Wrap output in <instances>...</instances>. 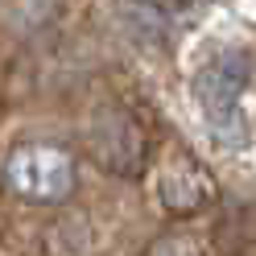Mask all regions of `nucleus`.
I'll list each match as a JSON object with an SVG mask.
<instances>
[{
    "mask_svg": "<svg viewBox=\"0 0 256 256\" xmlns=\"http://www.w3.org/2000/svg\"><path fill=\"white\" fill-rule=\"evenodd\" d=\"M4 182L29 202H62L74 190V162L58 145H17L4 157Z\"/></svg>",
    "mask_w": 256,
    "mask_h": 256,
    "instance_id": "obj_2",
    "label": "nucleus"
},
{
    "mask_svg": "<svg viewBox=\"0 0 256 256\" xmlns=\"http://www.w3.org/2000/svg\"><path fill=\"white\" fill-rule=\"evenodd\" d=\"M252 74L248 54L240 50H219L194 78V100L202 108L211 132L223 145H240L244 140V120H240V91H244Z\"/></svg>",
    "mask_w": 256,
    "mask_h": 256,
    "instance_id": "obj_1",
    "label": "nucleus"
},
{
    "mask_svg": "<svg viewBox=\"0 0 256 256\" xmlns=\"http://www.w3.org/2000/svg\"><path fill=\"white\" fill-rule=\"evenodd\" d=\"M91 149L112 174H136L145 162V136L124 112H104L91 124Z\"/></svg>",
    "mask_w": 256,
    "mask_h": 256,
    "instance_id": "obj_3",
    "label": "nucleus"
},
{
    "mask_svg": "<svg viewBox=\"0 0 256 256\" xmlns=\"http://www.w3.org/2000/svg\"><path fill=\"white\" fill-rule=\"evenodd\" d=\"M149 256H198V252H194V244H190V240L170 236V240H162V244H153Z\"/></svg>",
    "mask_w": 256,
    "mask_h": 256,
    "instance_id": "obj_6",
    "label": "nucleus"
},
{
    "mask_svg": "<svg viewBox=\"0 0 256 256\" xmlns=\"http://www.w3.org/2000/svg\"><path fill=\"white\" fill-rule=\"evenodd\" d=\"M157 194H162V202L170 206V211L190 215V211H198V206L211 198V182H206V174L194 162H186V157H182V162H170L162 170Z\"/></svg>",
    "mask_w": 256,
    "mask_h": 256,
    "instance_id": "obj_4",
    "label": "nucleus"
},
{
    "mask_svg": "<svg viewBox=\"0 0 256 256\" xmlns=\"http://www.w3.org/2000/svg\"><path fill=\"white\" fill-rule=\"evenodd\" d=\"M124 21L140 42H157L166 34V4L162 0H124Z\"/></svg>",
    "mask_w": 256,
    "mask_h": 256,
    "instance_id": "obj_5",
    "label": "nucleus"
}]
</instances>
